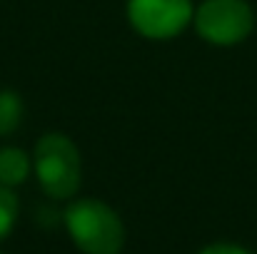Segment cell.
Listing matches in <instances>:
<instances>
[{
	"label": "cell",
	"mask_w": 257,
	"mask_h": 254,
	"mask_svg": "<svg viewBox=\"0 0 257 254\" xmlns=\"http://www.w3.org/2000/svg\"><path fill=\"white\" fill-rule=\"evenodd\" d=\"M65 224L70 237L85 254H117L125 242V229L117 214L97 202V199H80L68 207Z\"/></svg>",
	"instance_id": "6da1fadb"
},
{
	"label": "cell",
	"mask_w": 257,
	"mask_h": 254,
	"mask_svg": "<svg viewBox=\"0 0 257 254\" xmlns=\"http://www.w3.org/2000/svg\"><path fill=\"white\" fill-rule=\"evenodd\" d=\"M35 172L50 197H70L80 187V155L65 135H48L35 147Z\"/></svg>",
	"instance_id": "7a4b0ae2"
},
{
	"label": "cell",
	"mask_w": 257,
	"mask_h": 254,
	"mask_svg": "<svg viewBox=\"0 0 257 254\" xmlns=\"http://www.w3.org/2000/svg\"><path fill=\"white\" fill-rule=\"evenodd\" d=\"M195 23L205 40L215 45H232L252 30V10L245 0H205Z\"/></svg>",
	"instance_id": "3957f363"
},
{
	"label": "cell",
	"mask_w": 257,
	"mask_h": 254,
	"mask_svg": "<svg viewBox=\"0 0 257 254\" xmlns=\"http://www.w3.org/2000/svg\"><path fill=\"white\" fill-rule=\"evenodd\" d=\"M127 15L140 35L165 40L187 25L192 18V5L190 0H130Z\"/></svg>",
	"instance_id": "277c9868"
},
{
	"label": "cell",
	"mask_w": 257,
	"mask_h": 254,
	"mask_svg": "<svg viewBox=\"0 0 257 254\" xmlns=\"http://www.w3.org/2000/svg\"><path fill=\"white\" fill-rule=\"evenodd\" d=\"M28 169L30 165H28L25 152H20L15 147L0 150V184H5V187L20 184L28 177Z\"/></svg>",
	"instance_id": "5b68a950"
},
{
	"label": "cell",
	"mask_w": 257,
	"mask_h": 254,
	"mask_svg": "<svg viewBox=\"0 0 257 254\" xmlns=\"http://www.w3.org/2000/svg\"><path fill=\"white\" fill-rule=\"evenodd\" d=\"M20 112H23L20 97L10 90H0V135H8L18 127Z\"/></svg>",
	"instance_id": "8992f818"
},
{
	"label": "cell",
	"mask_w": 257,
	"mask_h": 254,
	"mask_svg": "<svg viewBox=\"0 0 257 254\" xmlns=\"http://www.w3.org/2000/svg\"><path fill=\"white\" fill-rule=\"evenodd\" d=\"M15 217H18V197L13 194L10 187L0 184V242L10 234Z\"/></svg>",
	"instance_id": "52a82bcc"
},
{
	"label": "cell",
	"mask_w": 257,
	"mask_h": 254,
	"mask_svg": "<svg viewBox=\"0 0 257 254\" xmlns=\"http://www.w3.org/2000/svg\"><path fill=\"white\" fill-rule=\"evenodd\" d=\"M200 254H250L245 252L242 247H235V244H215V247H207Z\"/></svg>",
	"instance_id": "ba28073f"
}]
</instances>
